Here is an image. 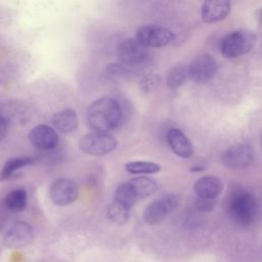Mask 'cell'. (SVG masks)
Segmentation results:
<instances>
[{
    "instance_id": "1",
    "label": "cell",
    "mask_w": 262,
    "mask_h": 262,
    "mask_svg": "<svg viewBox=\"0 0 262 262\" xmlns=\"http://www.w3.org/2000/svg\"><path fill=\"white\" fill-rule=\"evenodd\" d=\"M123 121V110L120 103L111 97L94 100L87 110V122L93 131L106 132L118 128Z\"/></svg>"
},
{
    "instance_id": "2",
    "label": "cell",
    "mask_w": 262,
    "mask_h": 262,
    "mask_svg": "<svg viewBox=\"0 0 262 262\" xmlns=\"http://www.w3.org/2000/svg\"><path fill=\"white\" fill-rule=\"evenodd\" d=\"M258 204L255 196L246 190H235L228 202V213L231 219L241 226L251 225L257 215Z\"/></svg>"
},
{
    "instance_id": "3",
    "label": "cell",
    "mask_w": 262,
    "mask_h": 262,
    "mask_svg": "<svg viewBox=\"0 0 262 262\" xmlns=\"http://www.w3.org/2000/svg\"><path fill=\"white\" fill-rule=\"evenodd\" d=\"M256 36L248 30H238L227 34L221 41L220 50L226 58H236L248 53L255 44Z\"/></svg>"
},
{
    "instance_id": "4",
    "label": "cell",
    "mask_w": 262,
    "mask_h": 262,
    "mask_svg": "<svg viewBox=\"0 0 262 262\" xmlns=\"http://www.w3.org/2000/svg\"><path fill=\"white\" fill-rule=\"evenodd\" d=\"M118 145L114 135L106 132L92 131L84 135L79 142L80 149L91 156H104L113 151Z\"/></svg>"
},
{
    "instance_id": "5",
    "label": "cell",
    "mask_w": 262,
    "mask_h": 262,
    "mask_svg": "<svg viewBox=\"0 0 262 262\" xmlns=\"http://www.w3.org/2000/svg\"><path fill=\"white\" fill-rule=\"evenodd\" d=\"M179 200L175 194L163 195L149 203L144 211L143 218L149 225H156L163 222L167 216L178 206Z\"/></svg>"
},
{
    "instance_id": "6",
    "label": "cell",
    "mask_w": 262,
    "mask_h": 262,
    "mask_svg": "<svg viewBox=\"0 0 262 262\" xmlns=\"http://www.w3.org/2000/svg\"><path fill=\"white\" fill-rule=\"evenodd\" d=\"M136 39L145 47H164L174 40V34L163 27L146 25L136 32Z\"/></svg>"
},
{
    "instance_id": "7",
    "label": "cell",
    "mask_w": 262,
    "mask_h": 262,
    "mask_svg": "<svg viewBox=\"0 0 262 262\" xmlns=\"http://www.w3.org/2000/svg\"><path fill=\"white\" fill-rule=\"evenodd\" d=\"M146 47L140 43L136 37L123 40L118 47V57L123 66H137L142 63L147 57Z\"/></svg>"
},
{
    "instance_id": "8",
    "label": "cell",
    "mask_w": 262,
    "mask_h": 262,
    "mask_svg": "<svg viewBox=\"0 0 262 262\" xmlns=\"http://www.w3.org/2000/svg\"><path fill=\"white\" fill-rule=\"evenodd\" d=\"M217 72V62L209 54H202L195 57L188 66V77L198 84L209 82Z\"/></svg>"
},
{
    "instance_id": "9",
    "label": "cell",
    "mask_w": 262,
    "mask_h": 262,
    "mask_svg": "<svg viewBox=\"0 0 262 262\" xmlns=\"http://www.w3.org/2000/svg\"><path fill=\"white\" fill-rule=\"evenodd\" d=\"M254 156V149L250 144L238 143L230 146L223 154L222 162L229 169L239 170L248 167L252 163Z\"/></svg>"
},
{
    "instance_id": "10",
    "label": "cell",
    "mask_w": 262,
    "mask_h": 262,
    "mask_svg": "<svg viewBox=\"0 0 262 262\" xmlns=\"http://www.w3.org/2000/svg\"><path fill=\"white\" fill-rule=\"evenodd\" d=\"M51 201L57 206H66L74 203L79 196L78 184L67 178L56 179L49 190Z\"/></svg>"
},
{
    "instance_id": "11",
    "label": "cell",
    "mask_w": 262,
    "mask_h": 262,
    "mask_svg": "<svg viewBox=\"0 0 262 262\" xmlns=\"http://www.w3.org/2000/svg\"><path fill=\"white\" fill-rule=\"evenodd\" d=\"M34 239L32 226L25 222H15L4 234L3 245L9 249H20L30 245Z\"/></svg>"
},
{
    "instance_id": "12",
    "label": "cell",
    "mask_w": 262,
    "mask_h": 262,
    "mask_svg": "<svg viewBox=\"0 0 262 262\" xmlns=\"http://www.w3.org/2000/svg\"><path fill=\"white\" fill-rule=\"evenodd\" d=\"M31 116V108L21 101L6 100L0 103V117L8 124H25Z\"/></svg>"
},
{
    "instance_id": "13",
    "label": "cell",
    "mask_w": 262,
    "mask_h": 262,
    "mask_svg": "<svg viewBox=\"0 0 262 262\" xmlns=\"http://www.w3.org/2000/svg\"><path fill=\"white\" fill-rule=\"evenodd\" d=\"M29 139L37 148L42 150H51L58 143V134L54 128L40 124L31 129Z\"/></svg>"
},
{
    "instance_id": "14",
    "label": "cell",
    "mask_w": 262,
    "mask_h": 262,
    "mask_svg": "<svg viewBox=\"0 0 262 262\" xmlns=\"http://www.w3.org/2000/svg\"><path fill=\"white\" fill-rule=\"evenodd\" d=\"M223 190L222 180L213 175L203 176L198 179L193 184V191L200 199L205 200H216Z\"/></svg>"
},
{
    "instance_id": "15",
    "label": "cell",
    "mask_w": 262,
    "mask_h": 262,
    "mask_svg": "<svg viewBox=\"0 0 262 262\" xmlns=\"http://www.w3.org/2000/svg\"><path fill=\"white\" fill-rule=\"evenodd\" d=\"M231 9V4L227 0H209L202 6V19L207 24H213L224 19Z\"/></svg>"
},
{
    "instance_id": "16",
    "label": "cell",
    "mask_w": 262,
    "mask_h": 262,
    "mask_svg": "<svg viewBox=\"0 0 262 262\" xmlns=\"http://www.w3.org/2000/svg\"><path fill=\"white\" fill-rule=\"evenodd\" d=\"M167 142L172 151L183 159H188L193 155V146L189 138L177 128H172L167 132Z\"/></svg>"
},
{
    "instance_id": "17",
    "label": "cell",
    "mask_w": 262,
    "mask_h": 262,
    "mask_svg": "<svg viewBox=\"0 0 262 262\" xmlns=\"http://www.w3.org/2000/svg\"><path fill=\"white\" fill-rule=\"evenodd\" d=\"M51 123L53 128L62 134H71L75 132L79 124L77 114L71 107L55 113L51 119Z\"/></svg>"
},
{
    "instance_id": "18",
    "label": "cell",
    "mask_w": 262,
    "mask_h": 262,
    "mask_svg": "<svg viewBox=\"0 0 262 262\" xmlns=\"http://www.w3.org/2000/svg\"><path fill=\"white\" fill-rule=\"evenodd\" d=\"M132 190L138 200L148 198L155 194L159 188L157 181L146 176H138L128 181Z\"/></svg>"
},
{
    "instance_id": "19",
    "label": "cell",
    "mask_w": 262,
    "mask_h": 262,
    "mask_svg": "<svg viewBox=\"0 0 262 262\" xmlns=\"http://www.w3.org/2000/svg\"><path fill=\"white\" fill-rule=\"evenodd\" d=\"M27 191L24 188H17L8 192L3 201L4 207L11 212H20L27 206Z\"/></svg>"
},
{
    "instance_id": "20",
    "label": "cell",
    "mask_w": 262,
    "mask_h": 262,
    "mask_svg": "<svg viewBox=\"0 0 262 262\" xmlns=\"http://www.w3.org/2000/svg\"><path fill=\"white\" fill-rule=\"evenodd\" d=\"M35 162L34 157H19L8 160L0 171V181L10 178L17 170L32 165Z\"/></svg>"
},
{
    "instance_id": "21",
    "label": "cell",
    "mask_w": 262,
    "mask_h": 262,
    "mask_svg": "<svg viewBox=\"0 0 262 262\" xmlns=\"http://www.w3.org/2000/svg\"><path fill=\"white\" fill-rule=\"evenodd\" d=\"M106 217L108 220H111L113 223L118 225H123L128 222L130 217V208L126 207L125 205L113 201L106 209Z\"/></svg>"
},
{
    "instance_id": "22",
    "label": "cell",
    "mask_w": 262,
    "mask_h": 262,
    "mask_svg": "<svg viewBox=\"0 0 262 262\" xmlns=\"http://www.w3.org/2000/svg\"><path fill=\"white\" fill-rule=\"evenodd\" d=\"M125 170L130 174L148 175L158 173L161 170V166L149 161H132L125 164Z\"/></svg>"
},
{
    "instance_id": "23",
    "label": "cell",
    "mask_w": 262,
    "mask_h": 262,
    "mask_svg": "<svg viewBox=\"0 0 262 262\" xmlns=\"http://www.w3.org/2000/svg\"><path fill=\"white\" fill-rule=\"evenodd\" d=\"M115 201L125 205L128 208H132L139 200L137 199V196L135 195L134 191L132 190L131 186L129 185L128 181L127 182H123L121 183L115 192Z\"/></svg>"
},
{
    "instance_id": "24",
    "label": "cell",
    "mask_w": 262,
    "mask_h": 262,
    "mask_svg": "<svg viewBox=\"0 0 262 262\" xmlns=\"http://www.w3.org/2000/svg\"><path fill=\"white\" fill-rule=\"evenodd\" d=\"M187 70L182 66H176L170 70L167 77V85L171 89L179 88L186 80Z\"/></svg>"
},
{
    "instance_id": "25",
    "label": "cell",
    "mask_w": 262,
    "mask_h": 262,
    "mask_svg": "<svg viewBox=\"0 0 262 262\" xmlns=\"http://www.w3.org/2000/svg\"><path fill=\"white\" fill-rule=\"evenodd\" d=\"M160 81H161V78L159 75L148 74L141 78V80L139 81V87L143 92H146V93L151 92L158 87V85L160 84Z\"/></svg>"
},
{
    "instance_id": "26",
    "label": "cell",
    "mask_w": 262,
    "mask_h": 262,
    "mask_svg": "<svg viewBox=\"0 0 262 262\" xmlns=\"http://www.w3.org/2000/svg\"><path fill=\"white\" fill-rule=\"evenodd\" d=\"M194 206H195V209L201 212H210L215 207V201L198 198L194 202Z\"/></svg>"
},
{
    "instance_id": "27",
    "label": "cell",
    "mask_w": 262,
    "mask_h": 262,
    "mask_svg": "<svg viewBox=\"0 0 262 262\" xmlns=\"http://www.w3.org/2000/svg\"><path fill=\"white\" fill-rule=\"evenodd\" d=\"M7 128H8V123L5 122L1 117H0V141L4 139V137L7 134Z\"/></svg>"
},
{
    "instance_id": "28",
    "label": "cell",
    "mask_w": 262,
    "mask_h": 262,
    "mask_svg": "<svg viewBox=\"0 0 262 262\" xmlns=\"http://www.w3.org/2000/svg\"><path fill=\"white\" fill-rule=\"evenodd\" d=\"M260 142H261V146H262V134H261V138H260Z\"/></svg>"
},
{
    "instance_id": "29",
    "label": "cell",
    "mask_w": 262,
    "mask_h": 262,
    "mask_svg": "<svg viewBox=\"0 0 262 262\" xmlns=\"http://www.w3.org/2000/svg\"><path fill=\"white\" fill-rule=\"evenodd\" d=\"M0 253H1V249H0Z\"/></svg>"
}]
</instances>
